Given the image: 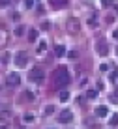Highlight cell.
Here are the masks:
<instances>
[{"label": "cell", "mask_w": 118, "mask_h": 129, "mask_svg": "<svg viewBox=\"0 0 118 129\" xmlns=\"http://www.w3.org/2000/svg\"><path fill=\"white\" fill-rule=\"evenodd\" d=\"M67 82H69V71L66 68H58L54 71V86L62 88V86H66Z\"/></svg>", "instance_id": "obj_1"}, {"label": "cell", "mask_w": 118, "mask_h": 129, "mask_svg": "<svg viewBox=\"0 0 118 129\" xmlns=\"http://www.w3.org/2000/svg\"><path fill=\"white\" fill-rule=\"evenodd\" d=\"M71 118H73L71 110H62L60 116H58V122H60V123H67V122H71Z\"/></svg>", "instance_id": "obj_2"}, {"label": "cell", "mask_w": 118, "mask_h": 129, "mask_svg": "<svg viewBox=\"0 0 118 129\" xmlns=\"http://www.w3.org/2000/svg\"><path fill=\"white\" fill-rule=\"evenodd\" d=\"M26 62H28V60H26V54H25V52H19V54L15 56V64L19 66V68H22V66H26Z\"/></svg>", "instance_id": "obj_3"}, {"label": "cell", "mask_w": 118, "mask_h": 129, "mask_svg": "<svg viewBox=\"0 0 118 129\" xmlns=\"http://www.w3.org/2000/svg\"><path fill=\"white\" fill-rule=\"evenodd\" d=\"M8 82H10V86H17V84L21 82V77L17 73H11L10 77H8Z\"/></svg>", "instance_id": "obj_4"}, {"label": "cell", "mask_w": 118, "mask_h": 129, "mask_svg": "<svg viewBox=\"0 0 118 129\" xmlns=\"http://www.w3.org/2000/svg\"><path fill=\"white\" fill-rule=\"evenodd\" d=\"M96 51H98V52H99L101 56H105V54H107V51H109V47H107V45H105L103 41H99L98 45H96Z\"/></svg>", "instance_id": "obj_5"}, {"label": "cell", "mask_w": 118, "mask_h": 129, "mask_svg": "<svg viewBox=\"0 0 118 129\" xmlns=\"http://www.w3.org/2000/svg\"><path fill=\"white\" fill-rule=\"evenodd\" d=\"M96 114L99 118H103V116H107V114H109V109L105 105H101V107H98V109H96Z\"/></svg>", "instance_id": "obj_6"}, {"label": "cell", "mask_w": 118, "mask_h": 129, "mask_svg": "<svg viewBox=\"0 0 118 129\" xmlns=\"http://www.w3.org/2000/svg\"><path fill=\"white\" fill-rule=\"evenodd\" d=\"M30 77H32L34 81H39V82L43 81V73H41L39 69H32V75H30Z\"/></svg>", "instance_id": "obj_7"}, {"label": "cell", "mask_w": 118, "mask_h": 129, "mask_svg": "<svg viewBox=\"0 0 118 129\" xmlns=\"http://www.w3.org/2000/svg\"><path fill=\"white\" fill-rule=\"evenodd\" d=\"M54 54H56V56H64L66 54V47L64 45H56V47H54Z\"/></svg>", "instance_id": "obj_8"}, {"label": "cell", "mask_w": 118, "mask_h": 129, "mask_svg": "<svg viewBox=\"0 0 118 129\" xmlns=\"http://www.w3.org/2000/svg\"><path fill=\"white\" fill-rule=\"evenodd\" d=\"M67 99H69V92H67V90H62V92H60V101H67Z\"/></svg>", "instance_id": "obj_9"}, {"label": "cell", "mask_w": 118, "mask_h": 129, "mask_svg": "<svg viewBox=\"0 0 118 129\" xmlns=\"http://www.w3.org/2000/svg\"><path fill=\"white\" fill-rule=\"evenodd\" d=\"M109 123H111L112 127H116V125H118V114H114V116L111 118V122H109Z\"/></svg>", "instance_id": "obj_10"}, {"label": "cell", "mask_w": 118, "mask_h": 129, "mask_svg": "<svg viewBox=\"0 0 118 129\" xmlns=\"http://www.w3.org/2000/svg\"><path fill=\"white\" fill-rule=\"evenodd\" d=\"M36 38H38V32H36V30H30V34H28V39H30V41H34Z\"/></svg>", "instance_id": "obj_11"}, {"label": "cell", "mask_w": 118, "mask_h": 129, "mask_svg": "<svg viewBox=\"0 0 118 129\" xmlns=\"http://www.w3.org/2000/svg\"><path fill=\"white\" fill-rule=\"evenodd\" d=\"M53 6H62V4H66V0H51Z\"/></svg>", "instance_id": "obj_12"}, {"label": "cell", "mask_w": 118, "mask_h": 129, "mask_svg": "<svg viewBox=\"0 0 118 129\" xmlns=\"http://www.w3.org/2000/svg\"><path fill=\"white\" fill-rule=\"evenodd\" d=\"M25 8H34V0H25Z\"/></svg>", "instance_id": "obj_13"}, {"label": "cell", "mask_w": 118, "mask_h": 129, "mask_svg": "<svg viewBox=\"0 0 118 129\" xmlns=\"http://www.w3.org/2000/svg\"><path fill=\"white\" fill-rule=\"evenodd\" d=\"M114 2V0H101V6H105V8H109L111 4Z\"/></svg>", "instance_id": "obj_14"}, {"label": "cell", "mask_w": 118, "mask_h": 129, "mask_svg": "<svg viewBox=\"0 0 118 129\" xmlns=\"http://www.w3.org/2000/svg\"><path fill=\"white\" fill-rule=\"evenodd\" d=\"M25 122H34V114H25Z\"/></svg>", "instance_id": "obj_15"}, {"label": "cell", "mask_w": 118, "mask_h": 129, "mask_svg": "<svg viewBox=\"0 0 118 129\" xmlns=\"http://www.w3.org/2000/svg\"><path fill=\"white\" fill-rule=\"evenodd\" d=\"M114 79H118V69H114V71L111 73V81H114Z\"/></svg>", "instance_id": "obj_16"}, {"label": "cell", "mask_w": 118, "mask_h": 129, "mask_svg": "<svg viewBox=\"0 0 118 129\" xmlns=\"http://www.w3.org/2000/svg\"><path fill=\"white\" fill-rule=\"evenodd\" d=\"M45 49H47V45H45V43H39V47H38V52H43Z\"/></svg>", "instance_id": "obj_17"}, {"label": "cell", "mask_w": 118, "mask_h": 129, "mask_svg": "<svg viewBox=\"0 0 118 129\" xmlns=\"http://www.w3.org/2000/svg\"><path fill=\"white\" fill-rule=\"evenodd\" d=\"M88 97H96V90H88V94H86Z\"/></svg>", "instance_id": "obj_18"}, {"label": "cell", "mask_w": 118, "mask_h": 129, "mask_svg": "<svg viewBox=\"0 0 118 129\" xmlns=\"http://www.w3.org/2000/svg\"><path fill=\"white\" fill-rule=\"evenodd\" d=\"M99 69H101V71H107L109 66H107V64H101V66H99Z\"/></svg>", "instance_id": "obj_19"}, {"label": "cell", "mask_w": 118, "mask_h": 129, "mask_svg": "<svg viewBox=\"0 0 118 129\" xmlns=\"http://www.w3.org/2000/svg\"><path fill=\"white\" fill-rule=\"evenodd\" d=\"M0 4H2V6H8V4H10V0H0Z\"/></svg>", "instance_id": "obj_20"}, {"label": "cell", "mask_w": 118, "mask_h": 129, "mask_svg": "<svg viewBox=\"0 0 118 129\" xmlns=\"http://www.w3.org/2000/svg\"><path fill=\"white\" fill-rule=\"evenodd\" d=\"M112 36H114V38L118 39V30H114V34H112Z\"/></svg>", "instance_id": "obj_21"}]
</instances>
